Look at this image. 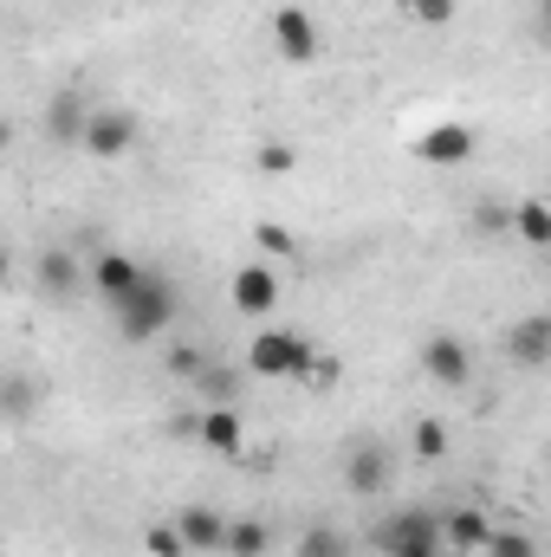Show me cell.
Returning <instances> with one entry per match:
<instances>
[{"label": "cell", "mask_w": 551, "mask_h": 557, "mask_svg": "<svg viewBox=\"0 0 551 557\" xmlns=\"http://www.w3.org/2000/svg\"><path fill=\"white\" fill-rule=\"evenodd\" d=\"M454 13H461L454 0H409V20H415V26H434V33H441V26H454Z\"/></svg>", "instance_id": "20"}, {"label": "cell", "mask_w": 551, "mask_h": 557, "mask_svg": "<svg viewBox=\"0 0 551 557\" xmlns=\"http://www.w3.org/2000/svg\"><path fill=\"white\" fill-rule=\"evenodd\" d=\"M421 370H428V383H441V389H467V383H474V350H467V337L428 331V337H421Z\"/></svg>", "instance_id": "3"}, {"label": "cell", "mask_w": 551, "mask_h": 557, "mask_svg": "<svg viewBox=\"0 0 551 557\" xmlns=\"http://www.w3.org/2000/svg\"><path fill=\"white\" fill-rule=\"evenodd\" d=\"M254 247L273 253V260H285V253H292V234H285L279 221H260V227H254Z\"/></svg>", "instance_id": "23"}, {"label": "cell", "mask_w": 551, "mask_h": 557, "mask_svg": "<svg viewBox=\"0 0 551 557\" xmlns=\"http://www.w3.org/2000/svg\"><path fill=\"white\" fill-rule=\"evenodd\" d=\"M175 525H182L188 552H228V532H234V519H221V512H208V506H188Z\"/></svg>", "instance_id": "13"}, {"label": "cell", "mask_w": 551, "mask_h": 557, "mask_svg": "<svg viewBox=\"0 0 551 557\" xmlns=\"http://www.w3.org/2000/svg\"><path fill=\"white\" fill-rule=\"evenodd\" d=\"M421 545H441V519L434 512H396L390 525H377V552H390V557H409L421 552Z\"/></svg>", "instance_id": "8"}, {"label": "cell", "mask_w": 551, "mask_h": 557, "mask_svg": "<svg viewBox=\"0 0 551 557\" xmlns=\"http://www.w3.org/2000/svg\"><path fill=\"white\" fill-rule=\"evenodd\" d=\"M409 149H415L421 169H467L474 149H480V137H474V124H428Z\"/></svg>", "instance_id": "4"}, {"label": "cell", "mask_w": 551, "mask_h": 557, "mask_svg": "<svg viewBox=\"0 0 551 557\" xmlns=\"http://www.w3.org/2000/svg\"><path fill=\"white\" fill-rule=\"evenodd\" d=\"M298 557H344V545H338V532H311V539L298 545Z\"/></svg>", "instance_id": "26"}, {"label": "cell", "mask_w": 551, "mask_h": 557, "mask_svg": "<svg viewBox=\"0 0 551 557\" xmlns=\"http://www.w3.org/2000/svg\"><path fill=\"white\" fill-rule=\"evenodd\" d=\"M228 298H234L241 318H260V324H267L279 311V273L267 260H254V267H241V273L228 278Z\"/></svg>", "instance_id": "5"}, {"label": "cell", "mask_w": 551, "mask_h": 557, "mask_svg": "<svg viewBox=\"0 0 551 557\" xmlns=\"http://www.w3.org/2000/svg\"><path fill=\"white\" fill-rule=\"evenodd\" d=\"M513 234H519L526 247H539V253H551V201H539V195L513 201Z\"/></svg>", "instance_id": "15"}, {"label": "cell", "mask_w": 551, "mask_h": 557, "mask_svg": "<svg viewBox=\"0 0 551 557\" xmlns=\"http://www.w3.org/2000/svg\"><path fill=\"white\" fill-rule=\"evenodd\" d=\"M344 480H351L357 493H383V486H390V454H383L377 441H364V447L351 454V467H344Z\"/></svg>", "instance_id": "14"}, {"label": "cell", "mask_w": 551, "mask_h": 557, "mask_svg": "<svg viewBox=\"0 0 551 557\" xmlns=\"http://www.w3.org/2000/svg\"><path fill=\"white\" fill-rule=\"evenodd\" d=\"M409 557H461L454 545H421V552H409Z\"/></svg>", "instance_id": "27"}, {"label": "cell", "mask_w": 551, "mask_h": 557, "mask_svg": "<svg viewBox=\"0 0 551 557\" xmlns=\"http://www.w3.org/2000/svg\"><path fill=\"white\" fill-rule=\"evenodd\" d=\"M415 454L421 460H448V428L441 421H415Z\"/></svg>", "instance_id": "21"}, {"label": "cell", "mask_w": 551, "mask_h": 557, "mask_svg": "<svg viewBox=\"0 0 551 557\" xmlns=\"http://www.w3.org/2000/svg\"><path fill=\"white\" fill-rule=\"evenodd\" d=\"M493 532H500V525H493L480 506H461V512H448V519H441V545H454V552H487V545H493Z\"/></svg>", "instance_id": "11"}, {"label": "cell", "mask_w": 551, "mask_h": 557, "mask_svg": "<svg viewBox=\"0 0 551 557\" xmlns=\"http://www.w3.org/2000/svg\"><path fill=\"white\" fill-rule=\"evenodd\" d=\"M273 46H279V59L285 65H311L318 59V20L305 13V7H273Z\"/></svg>", "instance_id": "6"}, {"label": "cell", "mask_w": 551, "mask_h": 557, "mask_svg": "<svg viewBox=\"0 0 551 557\" xmlns=\"http://www.w3.org/2000/svg\"><path fill=\"white\" fill-rule=\"evenodd\" d=\"M267 525L260 519H234V532H228V557H267Z\"/></svg>", "instance_id": "18"}, {"label": "cell", "mask_w": 551, "mask_h": 557, "mask_svg": "<svg viewBox=\"0 0 551 557\" xmlns=\"http://www.w3.org/2000/svg\"><path fill=\"white\" fill-rule=\"evenodd\" d=\"M254 162H260V175H292V169H298V149H285V143H260Z\"/></svg>", "instance_id": "22"}, {"label": "cell", "mask_w": 551, "mask_h": 557, "mask_svg": "<svg viewBox=\"0 0 551 557\" xmlns=\"http://www.w3.org/2000/svg\"><path fill=\"white\" fill-rule=\"evenodd\" d=\"M143 273H149V267H137L131 253H98V260H91V292H98L105 305H118V298H131L143 285Z\"/></svg>", "instance_id": "10"}, {"label": "cell", "mask_w": 551, "mask_h": 557, "mask_svg": "<svg viewBox=\"0 0 551 557\" xmlns=\"http://www.w3.org/2000/svg\"><path fill=\"white\" fill-rule=\"evenodd\" d=\"M247 370L260 383H311V376H331V363L318 357L311 337L285 331V324H260L254 344H247Z\"/></svg>", "instance_id": "1"}, {"label": "cell", "mask_w": 551, "mask_h": 557, "mask_svg": "<svg viewBox=\"0 0 551 557\" xmlns=\"http://www.w3.org/2000/svg\"><path fill=\"white\" fill-rule=\"evenodd\" d=\"M111 318H118V337H124V344H149V337H162V331L182 318V292H175V278L143 273L137 292L111 305Z\"/></svg>", "instance_id": "2"}, {"label": "cell", "mask_w": 551, "mask_h": 557, "mask_svg": "<svg viewBox=\"0 0 551 557\" xmlns=\"http://www.w3.org/2000/svg\"><path fill=\"white\" fill-rule=\"evenodd\" d=\"M539 26H546V39H551V0H539Z\"/></svg>", "instance_id": "28"}, {"label": "cell", "mask_w": 551, "mask_h": 557, "mask_svg": "<svg viewBox=\"0 0 551 557\" xmlns=\"http://www.w3.org/2000/svg\"><path fill=\"white\" fill-rule=\"evenodd\" d=\"M143 552L149 557H188V539H182V525H149L143 532Z\"/></svg>", "instance_id": "19"}, {"label": "cell", "mask_w": 551, "mask_h": 557, "mask_svg": "<svg viewBox=\"0 0 551 557\" xmlns=\"http://www.w3.org/2000/svg\"><path fill=\"white\" fill-rule=\"evenodd\" d=\"M85 124H91V111H85V104H78L72 91L46 104V131H52L59 143H85Z\"/></svg>", "instance_id": "16"}, {"label": "cell", "mask_w": 551, "mask_h": 557, "mask_svg": "<svg viewBox=\"0 0 551 557\" xmlns=\"http://www.w3.org/2000/svg\"><path fill=\"white\" fill-rule=\"evenodd\" d=\"M195 383H201V396H215V403H228V396H234V370H201Z\"/></svg>", "instance_id": "25"}, {"label": "cell", "mask_w": 551, "mask_h": 557, "mask_svg": "<svg viewBox=\"0 0 551 557\" xmlns=\"http://www.w3.org/2000/svg\"><path fill=\"white\" fill-rule=\"evenodd\" d=\"M78 149H91L98 162L131 156V149H137V117H131V111H91V124H85V143H78Z\"/></svg>", "instance_id": "7"}, {"label": "cell", "mask_w": 551, "mask_h": 557, "mask_svg": "<svg viewBox=\"0 0 551 557\" xmlns=\"http://www.w3.org/2000/svg\"><path fill=\"white\" fill-rule=\"evenodd\" d=\"M195 434H201V447H215V454H241V447H247V421L234 416L228 403H208L201 421H195Z\"/></svg>", "instance_id": "12"}, {"label": "cell", "mask_w": 551, "mask_h": 557, "mask_svg": "<svg viewBox=\"0 0 551 557\" xmlns=\"http://www.w3.org/2000/svg\"><path fill=\"white\" fill-rule=\"evenodd\" d=\"M487 557H539V545H532L526 532H493V545H487Z\"/></svg>", "instance_id": "24"}, {"label": "cell", "mask_w": 551, "mask_h": 557, "mask_svg": "<svg viewBox=\"0 0 551 557\" xmlns=\"http://www.w3.org/2000/svg\"><path fill=\"white\" fill-rule=\"evenodd\" d=\"M39 285L59 292V298L78 292V260H72V253H46V260H39Z\"/></svg>", "instance_id": "17"}, {"label": "cell", "mask_w": 551, "mask_h": 557, "mask_svg": "<svg viewBox=\"0 0 551 557\" xmlns=\"http://www.w3.org/2000/svg\"><path fill=\"white\" fill-rule=\"evenodd\" d=\"M506 357H513L519 370H546L551 363V311H532V318H519V324L506 331Z\"/></svg>", "instance_id": "9"}]
</instances>
